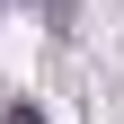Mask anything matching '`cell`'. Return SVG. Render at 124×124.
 Here are the masks:
<instances>
[{
	"mask_svg": "<svg viewBox=\"0 0 124 124\" xmlns=\"http://www.w3.org/2000/svg\"><path fill=\"white\" fill-rule=\"evenodd\" d=\"M9 124H44V115H36V106H9Z\"/></svg>",
	"mask_w": 124,
	"mask_h": 124,
	"instance_id": "6da1fadb",
	"label": "cell"
}]
</instances>
